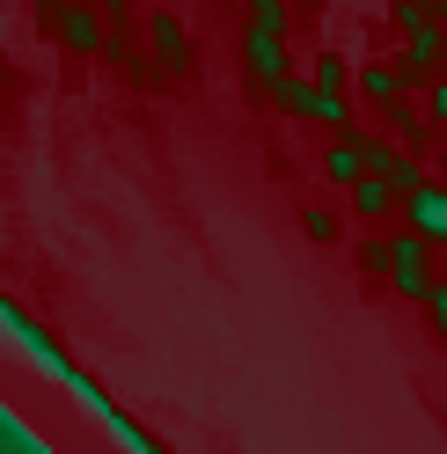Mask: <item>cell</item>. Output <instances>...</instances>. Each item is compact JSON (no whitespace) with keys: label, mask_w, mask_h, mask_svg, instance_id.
<instances>
[{"label":"cell","mask_w":447,"mask_h":454,"mask_svg":"<svg viewBox=\"0 0 447 454\" xmlns=\"http://www.w3.org/2000/svg\"><path fill=\"white\" fill-rule=\"evenodd\" d=\"M388 22H396V37H404L396 74L411 81V89H418V81H440V74H447V22L426 15L418 0H396V8H388Z\"/></svg>","instance_id":"6da1fadb"},{"label":"cell","mask_w":447,"mask_h":454,"mask_svg":"<svg viewBox=\"0 0 447 454\" xmlns=\"http://www.w3.org/2000/svg\"><path fill=\"white\" fill-rule=\"evenodd\" d=\"M440 286V242H426L418 227L388 235V294L396 301H433Z\"/></svg>","instance_id":"7a4b0ae2"},{"label":"cell","mask_w":447,"mask_h":454,"mask_svg":"<svg viewBox=\"0 0 447 454\" xmlns=\"http://www.w3.org/2000/svg\"><path fill=\"white\" fill-rule=\"evenodd\" d=\"M396 220H404V227H418L426 242H447V184L433 176L426 191H411L404 206H396Z\"/></svg>","instance_id":"3957f363"},{"label":"cell","mask_w":447,"mask_h":454,"mask_svg":"<svg viewBox=\"0 0 447 454\" xmlns=\"http://www.w3.org/2000/svg\"><path fill=\"white\" fill-rule=\"evenodd\" d=\"M242 51H249V74H257L264 89H278V81L294 74V67H286V37H271V30H249Z\"/></svg>","instance_id":"277c9868"},{"label":"cell","mask_w":447,"mask_h":454,"mask_svg":"<svg viewBox=\"0 0 447 454\" xmlns=\"http://www.w3.org/2000/svg\"><path fill=\"white\" fill-rule=\"evenodd\" d=\"M404 89L411 81L396 67H359V103H374V110H404Z\"/></svg>","instance_id":"5b68a950"},{"label":"cell","mask_w":447,"mask_h":454,"mask_svg":"<svg viewBox=\"0 0 447 454\" xmlns=\"http://www.w3.org/2000/svg\"><path fill=\"white\" fill-rule=\"evenodd\" d=\"M323 168H330V184H359V176H367V154H359V132H338V139H330V154H323Z\"/></svg>","instance_id":"8992f818"},{"label":"cell","mask_w":447,"mask_h":454,"mask_svg":"<svg viewBox=\"0 0 447 454\" xmlns=\"http://www.w3.org/2000/svg\"><path fill=\"white\" fill-rule=\"evenodd\" d=\"M396 206H404V198H396L388 176H359V184H352V213H359V220H388Z\"/></svg>","instance_id":"52a82bcc"},{"label":"cell","mask_w":447,"mask_h":454,"mask_svg":"<svg viewBox=\"0 0 447 454\" xmlns=\"http://www.w3.org/2000/svg\"><path fill=\"white\" fill-rule=\"evenodd\" d=\"M278 110H286V118H309V110H316V81H301V74H286V81H278Z\"/></svg>","instance_id":"ba28073f"},{"label":"cell","mask_w":447,"mask_h":454,"mask_svg":"<svg viewBox=\"0 0 447 454\" xmlns=\"http://www.w3.org/2000/svg\"><path fill=\"white\" fill-rule=\"evenodd\" d=\"M309 81H316L323 96H345V89H352V67H345V51H323V59H316V74H309Z\"/></svg>","instance_id":"9c48e42d"},{"label":"cell","mask_w":447,"mask_h":454,"mask_svg":"<svg viewBox=\"0 0 447 454\" xmlns=\"http://www.w3.org/2000/svg\"><path fill=\"white\" fill-rule=\"evenodd\" d=\"M154 51H161L169 67H184V59H191V44H184V22H169V15H161V22H154Z\"/></svg>","instance_id":"30bf717a"},{"label":"cell","mask_w":447,"mask_h":454,"mask_svg":"<svg viewBox=\"0 0 447 454\" xmlns=\"http://www.w3.org/2000/svg\"><path fill=\"white\" fill-rule=\"evenodd\" d=\"M67 44L74 51H96V15L89 8H67Z\"/></svg>","instance_id":"8fae6325"},{"label":"cell","mask_w":447,"mask_h":454,"mask_svg":"<svg viewBox=\"0 0 447 454\" xmlns=\"http://www.w3.org/2000/svg\"><path fill=\"white\" fill-rule=\"evenodd\" d=\"M426 118H433V125H447V74H440V81H426Z\"/></svg>","instance_id":"7c38bea8"},{"label":"cell","mask_w":447,"mask_h":454,"mask_svg":"<svg viewBox=\"0 0 447 454\" xmlns=\"http://www.w3.org/2000/svg\"><path fill=\"white\" fill-rule=\"evenodd\" d=\"M426 316H433V323H440V337H447V278L433 286V301H426Z\"/></svg>","instance_id":"4fadbf2b"},{"label":"cell","mask_w":447,"mask_h":454,"mask_svg":"<svg viewBox=\"0 0 447 454\" xmlns=\"http://www.w3.org/2000/svg\"><path fill=\"white\" fill-rule=\"evenodd\" d=\"M433 161H440V168H433V176H440V184H447V147H440V154H433Z\"/></svg>","instance_id":"5bb4252c"}]
</instances>
